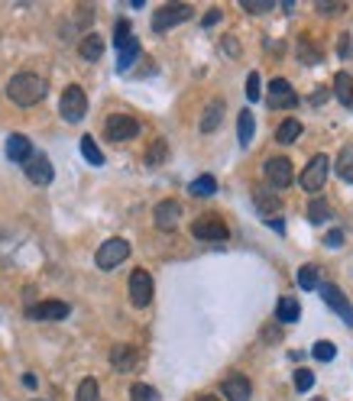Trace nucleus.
Listing matches in <instances>:
<instances>
[{"label":"nucleus","instance_id":"20","mask_svg":"<svg viewBox=\"0 0 353 401\" xmlns=\"http://www.w3.org/2000/svg\"><path fill=\"white\" fill-rule=\"evenodd\" d=\"M78 52H81V58H88V62H98V58L104 56V39H101L98 33L85 36V39H81V46H78Z\"/></svg>","mask_w":353,"mask_h":401},{"label":"nucleus","instance_id":"26","mask_svg":"<svg viewBox=\"0 0 353 401\" xmlns=\"http://www.w3.org/2000/svg\"><path fill=\"white\" fill-rule=\"evenodd\" d=\"M337 175L344 178L347 184H353V146H344L337 155Z\"/></svg>","mask_w":353,"mask_h":401},{"label":"nucleus","instance_id":"32","mask_svg":"<svg viewBox=\"0 0 353 401\" xmlns=\"http://www.w3.org/2000/svg\"><path fill=\"white\" fill-rule=\"evenodd\" d=\"M311 356H314V359H321V363H331V359L337 356V346H334L331 340H321V343H314V346H311Z\"/></svg>","mask_w":353,"mask_h":401},{"label":"nucleus","instance_id":"34","mask_svg":"<svg viewBox=\"0 0 353 401\" xmlns=\"http://www.w3.org/2000/svg\"><path fill=\"white\" fill-rule=\"evenodd\" d=\"M127 39H133V33H130V20H117V26H113V46H123Z\"/></svg>","mask_w":353,"mask_h":401},{"label":"nucleus","instance_id":"29","mask_svg":"<svg viewBox=\"0 0 353 401\" xmlns=\"http://www.w3.org/2000/svg\"><path fill=\"white\" fill-rule=\"evenodd\" d=\"M75 401H101V385L94 379H81Z\"/></svg>","mask_w":353,"mask_h":401},{"label":"nucleus","instance_id":"27","mask_svg":"<svg viewBox=\"0 0 353 401\" xmlns=\"http://www.w3.org/2000/svg\"><path fill=\"white\" fill-rule=\"evenodd\" d=\"M188 191H191L195 197H211L214 191H218V182H214L211 175H201V178H195V182L188 184Z\"/></svg>","mask_w":353,"mask_h":401},{"label":"nucleus","instance_id":"5","mask_svg":"<svg viewBox=\"0 0 353 401\" xmlns=\"http://www.w3.org/2000/svg\"><path fill=\"white\" fill-rule=\"evenodd\" d=\"M191 236L195 239H227L230 230H227V224L218 214H201V217L191 220Z\"/></svg>","mask_w":353,"mask_h":401},{"label":"nucleus","instance_id":"30","mask_svg":"<svg viewBox=\"0 0 353 401\" xmlns=\"http://www.w3.org/2000/svg\"><path fill=\"white\" fill-rule=\"evenodd\" d=\"M327 217H331V207H327V201L314 197V201L308 204V220H311V224H324Z\"/></svg>","mask_w":353,"mask_h":401},{"label":"nucleus","instance_id":"33","mask_svg":"<svg viewBox=\"0 0 353 401\" xmlns=\"http://www.w3.org/2000/svg\"><path fill=\"white\" fill-rule=\"evenodd\" d=\"M130 401H159V392H155L153 385H133L130 388Z\"/></svg>","mask_w":353,"mask_h":401},{"label":"nucleus","instance_id":"35","mask_svg":"<svg viewBox=\"0 0 353 401\" xmlns=\"http://www.w3.org/2000/svg\"><path fill=\"white\" fill-rule=\"evenodd\" d=\"M165 149H169V146H165V140H155L153 146H149L146 162H149V165H159V162H163V159H165Z\"/></svg>","mask_w":353,"mask_h":401},{"label":"nucleus","instance_id":"9","mask_svg":"<svg viewBox=\"0 0 353 401\" xmlns=\"http://www.w3.org/2000/svg\"><path fill=\"white\" fill-rule=\"evenodd\" d=\"M266 104L272 107V110H285V107H295L298 104V94H295V88H292L285 78H276V81H269Z\"/></svg>","mask_w":353,"mask_h":401},{"label":"nucleus","instance_id":"17","mask_svg":"<svg viewBox=\"0 0 353 401\" xmlns=\"http://www.w3.org/2000/svg\"><path fill=\"white\" fill-rule=\"evenodd\" d=\"M220 388H224V395L230 401H250V398H253V388H250L247 375H227Z\"/></svg>","mask_w":353,"mask_h":401},{"label":"nucleus","instance_id":"18","mask_svg":"<svg viewBox=\"0 0 353 401\" xmlns=\"http://www.w3.org/2000/svg\"><path fill=\"white\" fill-rule=\"evenodd\" d=\"M33 152H36V149H33V142H29L26 136L14 133V136L7 140V159H10V162H26Z\"/></svg>","mask_w":353,"mask_h":401},{"label":"nucleus","instance_id":"46","mask_svg":"<svg viewBox=\"0 0 353 401\" xmlns=\"http://www.w3.org/2000/svg\"><path fill=\"white\" fill-rule=\"evenodd\" d=\"M198 401H220V398H214V395H201Z\"/></svg>","mask_w":353,"mask_h":401},{"label":"nucleus","instance_id":"47","mask_svg":"<svg viewBox=\"0 0 353 401\" xmlns=\"http://www.w3.org/2000/svg\"><path fill=\"white\" fill-rule=\"evenodd\" d=\"M314 401H324V398H314Z\"/></svg>","mask_w":353,"mask_h":401},{"label":"nucleus","instance_id":"10","mask_svg":"<svg viewBox=\"0 0 353 401\" xmlns=\"http://www.w3.org/2000/svg\"><path fill=\"white\" fill-rule=\"evenodd\" d=\"M321 295H324V301H327V308L334 311V314L344 321L347 327H353V308H350V298L344 295V291L337 288V285H331V282H324L321 285Z\"/></svg>","mask_w":353,"mask_h":401},{"label":"nucleus","instance_id":"12","mask_svg":"<svg viewBox=\"0 0 353 401\" xmlns=\"http://www.w3.org/2000/svg\"><path fill=\"white\" fill-rule=\"evenodd\" d=\"M130 301H133V308H146L153 301V275L146 269H136L130 275Z\"/></svg>","mask_w":353,"mask_h":401},{"label":"nucleus","instance_id":"16","mask_svg":"<svg viewBox=\"0 0 353 401\" xmlns=\"http://www.w3.org/2000/svg\"><path fill=\"white\" fill-rule=\"evenodd\" d=\"M178 217H182V204H178V201H159V204H155V226H159V230H172V226L178 224Z\"/></svg>","mask_w":353,"mask_h":401},{"label":"nucleus","instance_id":"42","mask_svg":"<svg viewBox=\"0 0 353 401\" xmlns=\"http://www.w3.org/2000/svg\"><path fill=\"white\" fill-rule=\"evenodd\" d=\"M227 46V56H240V49H237V39H224Z\"/></svg>","mask_w":353,"mask_h":401},{"label":"nucleus","instance_id":"21","mask_svg":"<svg viewBox=\"0 0 353 401\" xmlns=\"http://www.w3.org/2000/svg\"><path fill=\"white\" fill-rule=\"evenodd\" d=\"M136 56H140V43H136V36H133L123 46H117V71H127Z\"/></svg>","mask_w":353,"mask_h":401},{"label":"nucleus","instance_id":"7","mask_svg":"<svg viewBox=\"0 0 353 401\" xmlns=\"http://www.w3.org/2000/svg\"><path fill=\"white\" fill-rule=\"evenodd\" d=\"M104 133L111 142H127L140 133V123H136L133 117H127V113H113V117H107Z\"/></svg>","mask_w":353,"mask_h":401},{"label":"nucleus","instance_id":"13","mask_svg":"<svg viewBox=\"0 0 353 401\" xmlns=\"http://www.w3.org/2000/svg\"><path fill=\"white\" fill-rule=\"evenodd\" d=\"M71 314V308L65 301H39L33 308H26L29 321H65Z\"/></svg>","mask_w":353,"mask_h":401},{"label":"nucleus","instance_id":"14","mask_svg":"<svg viewBox=\"0 0 353 401\" xmlns=\"http://www.w3.org/2000/svg\"><path fill=\"white\" fill-rule=\"evenodd\" d=\"M253 201L256 207H260V214H266L269 220H272V214L282 211V201H279V194L269 184H260V188H253Z\"/></svg>","mask_w":353,"mask_h":401},{"label":"nucleus","instance_id":"19","mask_svg":"<svg viewBox=\"0 0 353 401\" xmlns=\"http://www.w3.org/2000/svg\"><path fill=\"white\" fill-rule=\"evenodd\" d=\"M220 120H224V100H211L201 113V133H214L220 127Z\"/></svg>","mask_w":353,"mask_h":401},{"label":"nucleus","instance_id":"11","mask_svg":"<svg viewBox=\"0 0 353 401\" xmlns=\"http://www.w3.org/2000/svg\"><path fill=\"white\" fill-rule=\"evenodd\" d=\"M23 172H26V178L33 184H49L52 178H56V169H52V162H49V155H43V152H33L23 162Z\"/></svg>","mask_w":353,"mask_h":401},{"label":"nucleus","instance_id":"22","mask_svg":"<svg viewBox=\"0 0 353 401\" xmlns=\"http://www.w3.org/2000/svg\"><path fill=\"white\" fill-rule=\"evenodd\" d=\"M334 94H337V100L344 107L353 104V78L347 75V71H337V78H334Z\"/></svg>","mask_w":353,"mask_h":401},{"label":"nucleus","instance_id":"1","mask_svg":"<svg viewBox=\"0 0 353 401\" xmlns=\"http://www.w3.org/2000/svg\"><path fill=\"white\" fill-rule=\"evenodd\" d=\"M46 91H49V85H46V78L36 75V71H20V75L10 78V85H7V98L14 100L16 107L39 104V100L46 98Z\"/></svg>","mask_w":353,"mask_h":401},{"label":"nucleus","instance_id":"37","mask_svg":"<svg viewBox=\"0 0 353 401\" xmlns=\"http://www.w3.org/2000/svg\"><path fill=\"white\" fill-rule=\"evenodd\" d=\"M247 98L250 100H260V75H247Z\"/></svg>","mask_w":353,"mask_h":401},{"label":"nucleus","instance_id":"39","mask_svg":"<svg viewBox=\"0 0 353 401\" xmlns=\"http://www.w3.org/2000/svg\"><path fill=\"white\" fill-rule=\"evenodd\" d=\"M243 10H247V14H269L272 4H243Z\"/></svg>","mask_w":353,"mask_h":401},{"label":"nucleus","instance_id":"38","mask_svg":"<svg viewBox=\"0 0 353 401\" xmlns=\"http://www.w3.org/2000/svg\"><path fill=\"white\" fill-rule=\"evenodd\" d=\"M324 243H327V246H334V249H337V246H344V233H340V230H331V233H327V239H324Z\"/></svg>","mask_w":353,"mask_h":401},{"label":"nucleus","instance_id":"45","mask_svg":"<svg viewBox=\"0 0 353 401\" xmlns=\"http://www.w3.org/2000/svg\"><path fill=\"white\" fill-rule=\"evenodd\" d=\"M23 385H26V388H36V375H23Z\"/></svg>","mask_w":353,"mask_h":401},{"label":"nucleus","instance_id":"23","mask_svg":"<svg viewBox=\"0 0 353 401\" xmlns=\"http://www.w3.org/2000/svg\"><path fill=\"white\" fill-rule=\"evenodd\" d=\"M253 130H256V117L250 110H240V117H237V136H240V146H250V142H253Z\"/></svg>","mask_w":353,"mask_h":401},{"label":"nucleus","instance_id":"36","mask_svg":"<svg viewBox=\"0 0 353 401\" xmlns=\"http://www.w3.org/2000/svg\"><path fill=\"white\" fill-rule=\"evenodd\" d=\"M311 385H314V373H311V369H298L295 373V388L298 392H308Z\"/></svg>","mask_w":353,"mask_h":401},{"label":"nucleus","instance_id":"25","mask_svg":"<svg viewBox=\"0 0 353 401\" xmlns=\"http://www.w3.org/2000/svg\"><path fill=\"white\" fill-rule=\"evenodd\" d=\"M298 136H302V123H298V120H282V123H279V130H276V140L282 142V146H289V142H295Z\"/></svg>","mask_w":353,"mask_h":401},{"label":"nucleus","instance_id":"8","mask_svg":"<svg viewBox=\"0 0 353 401\" xmlns=\"http://www.w3.org/2000/svg\"><path fill=\"white\" fill-rule=\"evenodd\" d=\"M262 172H266L269 188H289L292 178H295V172H292V162L285 159V155H276V159H266Z\"/></svg>","mask_w":353,"mask_h":401},{"label":"nucleus","instance_id":"31","mask_svg":"<svg viewBox=\"0 0 353 401\" xmlns=\"http://www.w3.org/2000/svg\"><path fill=\"white\" fill-rule=\"evenodd\" d=\"M298 285H302L305 291L318 288V266H302L298 269Z\"/></svg>","mask_w":353,"mask_h":401},{"label":"nucleus","instance_id":"28","mask_svg":"<svg viewBox=\"0 0 353 401\" xmlns=\"http://www.w3.org/2000/svg\"><path fill=\"white\" fill-rule=\"evenodd\" d=\"M81 155H85L91 165H104V152L98 149V142L91 136H81Z\"/></svg>","mask_w":353,"mask_h":401},{"label":"nucleus","instance_id":"43","mask_svg":"<svg viewBox=\"0 0 353 401\" xmlns=\"http://www.w3.org/2000/svg\"><path fill=\"white\" fill-rule=\"evenodd\" d=\"M347 46H350V39H347V36H340V49H337V56H340V58H347V52H350Z\"/></svg>","mask_w":353,"mask_h":401},{"label":"nucleus","instance_id":"3","mask_svg":"<svg viewBox=\"0 0 353 401\" xmlns=\"http://www.w3.org/2000/svg\"><path fill=\"white\" fill-rule=\"evenodd\" d=\"M58 110H62V117L68 120V123H81V120H85V113H88V98H85V91H81L78 85L65 88V91H62V100H58Z\"/></svg>","mask_w":353,"mask_h":401},{"label":"nucleus","instance_id":"6","mask_svg":"<svg viewBox=\"0 0 353 401\" xmlns=\"http://www.w3.org/2000/svg\"><path fill=\"white\" fill-rule=\"evenodd\" d=\"M130 256V243L127 239H121V236H113V239H107L104 246L98 249V256H94V262H98V269H117L123 259Z\"/></svg>","mask_w":353,"mask_h":401},{"label":"nucleus","instance_id":"15","mask_svg":"<svg viewBox=\"0 0 353 401\" xmlns=\"http://www.w3.org/2000/svg\"><path fill=\"white\" fill-rule=\"evenodd\" d=\"M111 363L117 373H130V369H136V363H140V353H136V346H127V343H117L111 350Z\"/></svg>","mask_w":353,"mask_h":401},{"label":"nucleus","instance_id":"4","mask_svg":"<svg viewBox=\"0 0 353 401\" xmlns=\"http://www.w3.org/2000/svg\"><path fill=\"white\" fill-rule=\"evenodd\" d=\"M188 20H191V7H188V4H165V7L155 10L153 29H155V33H165V29L178 26V23H188Z\"/></svg>","mask_w":353,"mask_h":401},{"label":"nucleus","instance_id":"2","mask_svg":"<svg viewBox=\"0 0 353 401\" xmlns=\"http://www.w3.org/2000/svg\"><path fill=\"white\" fill-rule=\"evenodd\" d=\"M327 169H331L327 155H314V159H311V162L302 169V175H298V184H302L308 194H318V191L324 188V182H327Z\"/></svg>","mask_w":353,"mask_h":401},{"label":"nucleus","instance_id":"44","mask_svg":"<svg viewBox=\"0 0 353 401\" xmlns=\"http://www.w3.org/2000/svg\"><path fill=\"white\" fill-rule=\"evenodd\" d=\"M269 224H272V230H276V233H285V224H282V220H269Z\"/></svg>","mask_w":353,"mask_h":401},{"label":"nucleus","instance_id":"24","mask_svg":"<svg viewBox=\"0 0 353 401\" xmlns=\"http://www.w3.org/2000/svg\"><path fill=\"white\" fill-rule=\"evenodd\" d=\"M276 317L282 324H295L298 317H302V308H298L295 298H279V308H276Z\"/></svg>","mask_w":353,"mask_h":401},{"label":"nucleus","instance_id":"41","mask_svg":"<svg viewBox=\"0 0 353 401\" xmlns=\"http://www.w3.org/2000/svg\"><path fill=\"white\" fill-rule=\"evenodd\" d=\"M344 4H318V14H340Z\"/></svg>","mask_w":353,"mask_h":401},{"label":"nucleus","instance_id":"40","mask_svg":"<svg viewBox=\"0 0 353 401\" xmlns=\"http://www.w3.org/2000/svg\"><path fill=\"white\" fill-rule=\"evenodd\" d=\"M218 20H220V10H208V14H205V23H201V26L211 29V26H218Z\"/></svg>","mask_w":353,"mask_h":401}]
</instances>
